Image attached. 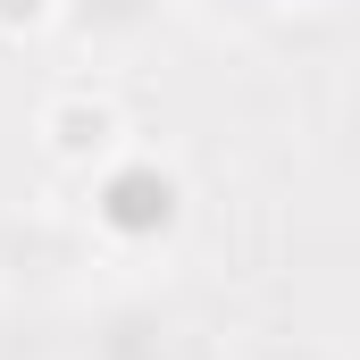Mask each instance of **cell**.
Masks as SVG:
<instances>
[{"label":"cell","instance_id":"1","mask_svg":"<svg viewBox=\"0 0 360 360\" xmlns=\"http://www.w3.org/2000/svg\"><path fill=\"white\" fill-rule=\"evenodd\" d=\"M92 226L109 235V243H168L184 226V176L160 160V151H143V143H126L109 168H92Z\"/></svg>","mask_w":360,"mask_h":360},{"label":"cell","instance_id":"2","mask_svg":"<svg viewBox=\"0 0 360 360\" xmlns=\"http://www.w3.org/2000/svg\"><path fill=\"white\" fill-rule=\"evenodd\" d=\"M126 143H134V134H126V109H117L109 92H92V84H59L34 109V151H42L51 168L92 176V168H109Z\"/></svg>","mask_w":360,"mask_h":360},{"label":"cell","instance_id":"3","mask_svg":"<svg viewBox=\"0 0 360 360\" xmlns=\"http://www.w3.org/2000/svg\"><path fill=\"white\" fill-rule=\"evenodd\" d=\"M68 17V0H0V34L8 42H34V34H51Z\"/></svg>","mask_w":360,"mask_h":360},{"label":"cell","instance_id":"4","mask_svg":"<svg viewBox=\"0 0 360 360\" xmlns=\"http://www.w3.org/2000/svg\"><path fill=\"white\" fill-rule=\"evenodd\" d=\"M269 8H302V17H310V8H335V0H269Z\"/></svg>","mask_w":360,"mask_h":360}]
</instances>
